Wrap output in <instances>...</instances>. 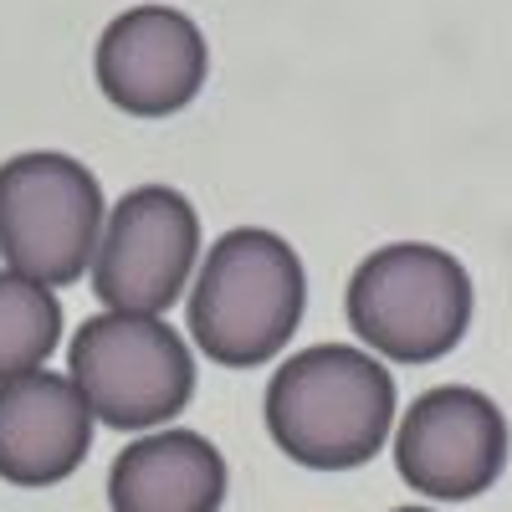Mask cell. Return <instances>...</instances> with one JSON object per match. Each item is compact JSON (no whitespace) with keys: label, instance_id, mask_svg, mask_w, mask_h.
Returning a JSON list of instances; mask_svg holds the SVG:
<instances>
[{"label":"cell","instance_id":"52a82bcc","mask_svg":"<svg viewBox=\"0 0 512 512\" xmlns=\"http://www.w3.org/2000/svg\"><path fill=\"white\" fill-rule=\"evenodd\" d=\"M507 415L472 384H436L395 425V472L431 502H472L507 472Z\"/></svg>","mask_w":512,"mask_h":512},{"label":"cell","instance_id":"8fae6325","mask_svg":"<svg viewBox=\"0 0 512 512\" xmlns=\"http://www.w3.org/2000/svg\"><path fill=\"white\" fill-rule=\"evenodd\" d=\"M62 344V303L52 287L0 272V379L41 369Z\"/></svg>","mask_w":512,"mask_h":512},{"label":"cell","instance_id":"6da1fadb","mask_svg":"<svg viewBox=\"0 0 512 512\" xmlns=\"http://www.w3.org/2000/svg\"><path fill=\"white\" fill-rule=\"evenodd\" d=\"M395 374L354 344H313L267 384V436L308 472H354L395 431Z\"/></svg>","mask_w":512,"mask_h":512},{"label":"cell","instance_id":"5b68a950","mask_svg":"<svg viewBox=\"0 0 512 512\" xmlns=\"http://www.w3.org/2000/svg\"><path fill=\"white\" fill-rule=\"evenodd\" d=\"M67 374L93 420L113 431H154L195 400V354L164 313L82 318L67 349Z\"/></svg>","mask_w":512,"mask_h":512},{"label":"cell","instance_id":"7c38bea8","mask_svg":"<svg viewBox=\"0 0 512 512\" xmlns=\"http://www.w3.org/2000/svg\"><path fill=\"white\" fill-rule=\"evenodd\" d=\"M395 512H436V507H395Z\"/></svg>","mask_w":512,"mask_h":512},{"label":"cell","instance_id":"7a4b0ae2","mask_svg":"<svg viewBox=\"0 0 512 512\" xmlns=\"http://www.w3.org/2000/svg\"><path fill=\"white\" fill-rule=\"evenodd\" d=\"M308 308V272L287 236L267 226H231L195 267L190 338L221 369L272 364Z\"/></svg>","mask_w":512,"mask_h":512},{"label":"cell","instance_id":"ba28073f","mask_svg":"<svg viewBox=\"0 0 512 512\" xmlns=\"http://www.w3.org/2000/svg\"><path fill=\"white\" fill-rule=\"evenodd\" d=\"M98 93L123 118H175L210 77V41L200 21L164 0L118 11L93 47Z\"/></svg>","mask_w":512,"mask_h":512},{"label":"cell","instance_id":"277c9868","mask_svg":"<svg viewBox=\"0 0 512 512\" xmlns=\"http://www.w3.org/2000/svg\"><path fill=\"white\" fill-rule=\"evenodd\" d=\"M108 221L103 185L62 149H26L0 164V262L41 287H72L93 267Z\"/></svg>","mask_w":512,"mask_h":512},{"label":"cell","instance_id":"30bf717a","mask_svg":"<svg viewBox=\"0 0 512 512\" xmlns=\"http://www.w3.org/2000/svg\"><path fill=\"white\" fill-rule=\"evenodd\" d=\"M226 456L200 431L169 425L123 446L108 466L113 512H221L226 507Z\"/></svg>","mask_w":512,"mask_h":512},{"label":"cell","instance_id":"3957f363","mask_svg":"<svg viewBox=\"0 0 512 512\" xmlns=\"http://www.w3.org/2000/svg\"><path fill=\"white\" fill-rule=\"evenodd\" d=\"M477 292L446 246H374L344 287V313L359 344L390 364H436L472 328Z\"/></svg>","mask_w":512,"mask_h":512},{"label":"cell","instance_id":"9c48e42d","mask_svg":"<svg viewBox=\"0 0 512 512\" xmlns=\"http://www.w3.org/2000/svg\"><path fill=\"white\" fill-rule=\"evenodd\" d=\"M93 446V410L72 384L47 364L0 379V482L11 487H57L67 482Z\"/></svg>","mask_w":512,"mask_h":512},{"label":"cell","instance_id":"8992f818","mask_svg":"<svg viewBox=\"0 0 512 512\" xmlns=\"http://www.w3.org/2000/svg\"><path fill=\"white\" fill-rule=\"evenodd\" d=\"M200 267V216L175 185H134L103 221L93 292L113 313H169Z\"/></svg>","mask_w":512,"mask_h":512}]
</instances>
